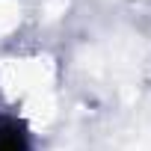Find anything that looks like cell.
Instances as JSON below:
<instances>
[{
  "mask_svg": "<svg viewBox=\"0 0 151 151\" xmlns=\"http://www.w3.org/2000/svg\"><path fill=\"white\" fill-rule=\"evenodd\" d=\"M0 151H27V133L12 119L0 122Z\"/></svg>",
  "mask_w": 151,
  "mask_h": 151,
  "instance_id": "6da1fadb",
  "label": "cell"
}]
</instances>
